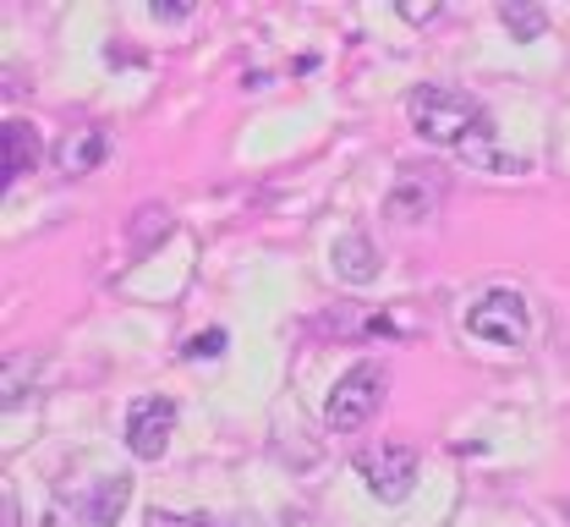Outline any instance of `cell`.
<instances>
[{
  "instance_id": "cell-17",
  "label": "cell",
  "mask_w": 570,
  "mask_h": 527,
  "mask_svg": "<svg viewBox=\"0 0 570 527\" xmlns=\"http://www.w3.org/2000/svg\"><path fill=\"white\" fill-rule=\"evenodd\" d=\"M154 17H159V22H181V17H187V6H154Z\"/></svg>"
},
{
  "instance_id": "cell-13",
  "label": "cell",
  "mask_w": 570,
  "mask_h": 527,
  "mask_svg": "<svg viewBox=\"0 0 570 527\" xmlns=\"http://www.w3.org/2000/svg\"><path fill=\"white\" fill-rule=\"evenodd\" d=\"M33 369H39V363H33V358H22V352L6 363V407L28 401V374H33Z\"/></svg>"
},
{
  "instance_id": "cell-4",
  "label": "cell",
  "mask_w": 570,
  "mask_h": 527,
  "mask_svg": "<svg viewBox=\"0 0 570 527\" xmlns=\"http://www.w3.org/2000/svg\"><path fill=\"white\" fill-rule=\"evenodd\" d=\"M379 407H384V369L379 363H356L352 374L330 390L324 418H330L335 435H356V429H367L379 418Z\"/></svg>"
},
{
  "instance_id": "cell-3",
  "label": "cell",
  "mask_w": 570,
  "mask_h": 527,
  "mask_svg": "<svg viewBox=\"0 0 570 527\" xmlns=\"http://www.w3.org/2000/svg\"><path fill=\"white\" fill-rule=\"evenodd\" d=\"M356 478L373 489V500L384 506H401L417 484V451L401 446V440H379V446H362L356 451Z\"/></svg>"
},
{
  "instance_id": "cell-16",
  "label": "cell",
  "mask_w": 570,
  "mask_h": 527,
  "mask_svg": "<svg viewBox=\"0 0 570 527\" xmlns=\"http://www.w3.org/2000/svg\"><path fill=\"white\" fill-rule=\"evenodd\" d=\"M401 17L406 22H428V17H439V6H401Z\"/></svg>"
},
{
  "instance_id": "cell-15",
  "label": "cell",
  "mask_w": 570,
  "mask_h": 527,
  "mask_svg": "<svg viewBox=\"0 0 570 527\" xmlns=\"http://www.w3.org/2000/svg\"><path fill=\"white\" fill-rule=\"evenodd\" d=\"M138 231H142V236H138V253H142V247H154V242L165 236V209H159V204H154V209H142V215H138Z\"/></svg>"
},
{
  "instance_id": "cell-9",
  "label": "cell",
  "mask_w": 570,
  "mask_h": 527,
  "mask_svg": "<svg viewBox=\"0 0 570 527\" xmlns=\"http://www.w3.org/2000/svg\"><path fill=\"white\" fill-rule=\"evenodd\" d=\"M105 154H110L105 127H82V133H67V138L56 144V165H61L67 176H88V170H94Z\"/></svg>"
},
{
  "instance_id": "cell-6",
  "label": "cell",
  "mask_w": 570,
  "mask_h": 527,
  "mask_svg": "<svg viewBox=\"0 0 570 527\" xmlns=\"http://www.w3.org/2000/svg\"><path fill=\"white\" fill-rule=\"evenodd\" d=\"M170 435H176V401L170 396H142L138 407L127 412V451L138 461H159Z\"/></svg>"
},
{
  "instance_id": "cell-10",
  "label": "cell",
  "mask_w": 570,
  "mask_h": 527,
  "mask_svg": "<svg viewBox=\"0 0 570 527\" xmlns=\"http://www.w3.org/2000/svg\"><path fill=\"white\" fill-rule=\"evenodd\" d=\"M33 159H39V133L28 121H6V182L28 176Z\"/></svg>"
},
{
  "instance_id": "cell-8",
  "label": "cell",
  "mask_w": 570,
  "mask_h": 527,
  "mask_svg": "<svg viewBox=\"0 0 570 527\" xmlns=\"http://www.w3.org/2000/svg\"><path fill=\"white\" fill-rule=\"evenodd\" d=\"M77 506L82 527H116L121 506H127V478H99V489L88 484V495H67Z\"/></svg>"
},
{
  "instance_id": "cell-7",
  "label": "cell",
  "mask_w": 570,
  "mask_h": 527,
  "mask_svg": "<svg viewBox=\"0 0 570 527\" xmlns=\"http://www.w3.org/2000/svg\"><path fill=\"white\" fill-rule=\"evenodd\" d=\"M335 281H341V286L379 281V247L367 242V231H346V236L335 242Z\"/></svg>"
},
{
  "instance_id": "cell-11",
  "label": "cell",
  "mask_w": 570,
  "mask_h": 527,
  "mask_svg": "<svg viewBox=\"0 0 570 527\" xmlns=\"http://www.w3.org/2000/svg\"><path fill=\"white\" fill-rule=\"evenodd\" d=\"M461 159H466V165H483V170H499V176H515V170H527V165H521L515 154L499 149L489 127H483V133H472V138L461 144Z\"/></svg>"
},
{
  "instance_id": "cell-18",
  "label": "cell",
  "mask_w": 570,
  "mask_h": 527,
  "mask_svg": "<svg viewBox=\"0 0 570 527\" xmlns=\"http://www.w3.org/2000/svg\"><path fill=\"white\" fill-rule=\"evenodd\" d=\"M6 527H22L17 523V500H6Z\"/></svg>"
},
{
  "instance_id": "cell-12",
  "label": "cell",
  "mask_w": 570,
  "mask_h": 527,
  "mask_svg": "<svg viewBox=\"0 0 570 527\" xmlns=\"http://www.w3.org/2000/svg\"><path fill=\"white\" fill-rule=\"evenodd\" d=\"M499 22H504L521 45H527V39H538V33H549V17H543L538 6H515V0H504V6H499Z\"/></svg>"
},
{
  "instance_id": "cell-2",
  "label": "cell",
  "mask_w": 570,
  "mask_h": 527,
  "mask_svg": "<svg viewBox=\"0 0 570 527\" xmlns=\"http://www.w3.org/2000/svg\"><path fill=\"white\" fill-rule=\"evenodd\" d=\"M466 335L515 352V347L532 341V308H527V297H515V292H504V286H499V292H483V297L466 308Z\"/></svg>"
},
{
  "instance_id": "cell-5",
  "label": "cell",
  "mask_w": 570,
  "mask_h": 527,
  "mask_svg": "<svg viewBox=\"0 0 570 527\" xmlns=\"http://www.w3.org/2000/svg\"><path fill=\"white\" fill-rule=\"evenodd\" d=\"M444 193H450V176H444L439 165H406V170L395 176V187H390L384 209H390V221L417 226V221H428V215L444 204Z\"/></svg>"
},
{
  "instance_id": "cell-1",
  "label": "cell",
  "mask_w": 570,
  "mask_h": 527,
  "mask_svg": "<svg viewBox=\"0 0 570 527\" xmlns=\"http://www.w3.org/2000/svg\"><path fill=\"white\" fill-rule=\"evenodd\" d=\"M406 121H412L417 138L439 144V149H461L472 133L489 127V121H483V105H478L472 94H461V88H439V82H417V88H412V99H406Z\"/></svg>"
},
{
  "instance_id": "cell-14",
  "label": "cell",
  "mask_w": 570,
  "mask_h": 527,
  "mask_svg": "<svg viewBox=\"0 0 570 527\" xmlns=\"http://www.w3.org/2000/svg\"><path fill=\"white\" fill-rule=\"evenodd\" d=\"M219 352H225V330H204L181 347V358H219Z\"/></svg>"
}]
</instances>
